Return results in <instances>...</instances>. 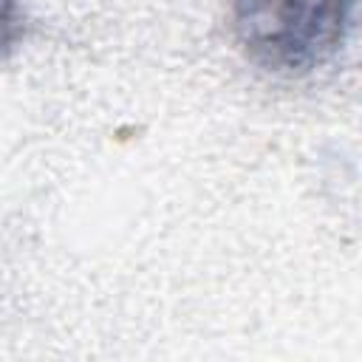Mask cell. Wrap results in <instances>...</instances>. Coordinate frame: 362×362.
<instances>
[{
  "label": "cell",
  "mask_w": 362,
  "mask_h": 362,
  "mask_svg": "<svg viewBox=\"0 0 362 362\" xmlns=\"http://www.w3.org/2000/svg\"><path fill=\"white\" fill-rule=\"evenodd\" d=\"M354 0H229L240 54L280 76H305L337 57L351 28Z\"/></svg>",
  "instance_id": "obj_1"
}]
</instances>
